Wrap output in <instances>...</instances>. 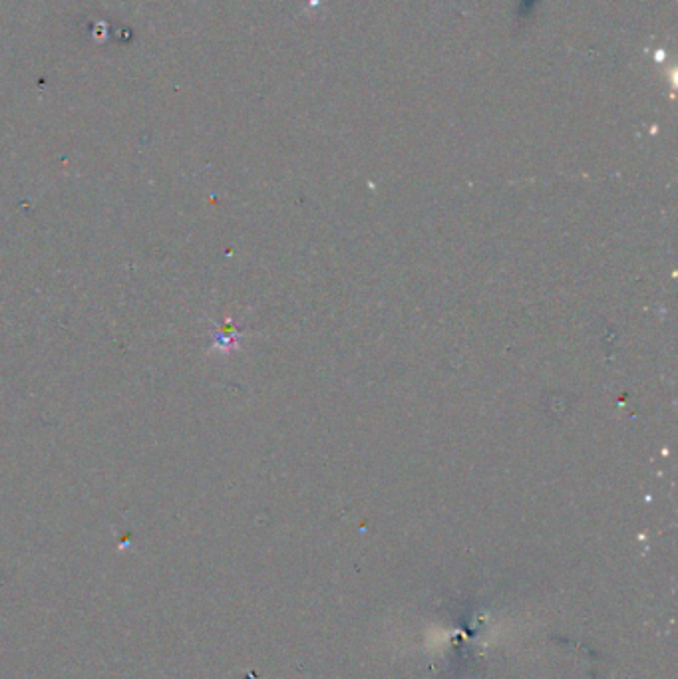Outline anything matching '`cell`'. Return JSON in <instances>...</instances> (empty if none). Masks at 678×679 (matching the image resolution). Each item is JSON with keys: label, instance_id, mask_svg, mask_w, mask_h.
Masks as SVG:
<instances>
[{"label": "cell", "instance_id": "cell-1", "mask_svg": "<svg viewBox=\"0 0 678 679\" xmlns=\"http://www.w3.org/2000/svg\"><path fill=\"white\" fill-rule=\"evenodd\" d=\"M525 4H527V6H529V4H531V0H525Z\"/></svg>", "mask_w": 678, "mask_h": 679}]
</instances>
